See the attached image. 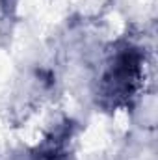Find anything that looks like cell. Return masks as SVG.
<instances>
[{"label": "cell", "instance_id": "cell-1", "mask_svg": "<svg viewBox=\"0 0 158 160\" xmlns=\"http://www.w3.org/2000/svg\"><path fill=\"white\" fill-rule=\"evenodd\" d=\"M143 63L145 58L138 47L121 45L116 48L97 80V104L104 110L130 106L143 82Z\"/></svg>", "mask_w": 158, "mask_h": 160}, {"label": "cell", "instance_id": "cell-2", "mask_svg": "<svg viewBox=\"0 0 158 160\" xmlns=\"http://www.w3.org/2000/svg\"><path fill=\"white\" fill-rule=\"evenodd\" d=\"M71 138H73V125L63 123L34 151L32 160H65L67 158V142Z\"/></svg>", "mask_w": 158, "mask_h": 160}]
</instances>
